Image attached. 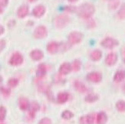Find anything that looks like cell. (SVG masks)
<instances>
[{"instance_id": "cell-16", "label": "cell", "mask_w": 125, "mask_h": 124, "mask_svg": "<svg viewBox=\"0 0 125 124\" xmlns=\"http://www.w3.org/2000/svg\"><path fill=\"white\" fill-rule=\"evenodd\" d=\"M39 108H40V106L38 105V103L36 102H33L31 103L30 107V109H31L29 112L30 116L31 117V118H34L36 112L38 111Z\"/></svg>"}, {"instance_id": "cell-32", "label": "cell", "mask_w": 125, "mask_h": 124, "mask_svg": "<svg viewBox=\"0 0 125 124\" xmlns=\"http://www.w3.org/2000/svg\"><path fill=\"white\" fill-rule=\"evenodd\" d=\"M8 3V0H0V4L1 6H6Z\"/></svg>"}, {"instance_id": "cell-10", "label": "cell", "mask_w": 125, "mask_h": 124, "mask_svg": "<svg viewBox=\"0 0 125 124\" xmlns=\"http://www.w3.org/2000/svg\"><path fill=\"white\" fill-rule=\"evenodd\" d=\"M45 12V8L42 5H39L36 6L33 9V15L36 17H40L42 16Z\"/></svg>"}, {"instance_id": "cell-21", "label": "cell", "mask_w": 125, "mask_h": 124, "mask_svg": "<svg viewBox=\"0 0 125 124\" xmlns=\"http://www.w3.org/2000/svg\"><path fill=\"white\" fill-rule=\"evenodd\" d=\"M69 95L66 92H60L57 96V100L60 103H64L67 101Z\"/></svg>"}, {"instance_id": "cell-24", "label": "cell", "mask_w": 125, "mask_h": 124, "mask_svg": "<svg viewBox=\"0 0 125 124\" xmlns=\"http://www.w3.org/2000/svg\"><path fill=\"white\" fill-rule=\"evenodd\" d=\"M98 99V96L96 94L92 93L88 95L85 98L87 102H93Z\"/></svg>"}, {"instance_id": "cell-30", "label": "cell", "mask_w": 125, "mask_h": 124, "mask_svg": "<svg viewBox=\"0 0 125 124\" xmlns=\"http://www.w3.org/2000/svg\"><path fill=\"white\" fill-rule=\"evenodd\" d=\"M1 92L5 96H8L10 95L11 91H10V89L8 88L2 87L1 88Z\"/></svg>"}, {"instance_id": "cell-13", "label": "cell", "mask_w": 125, "mask_h": 124, "mask_svg": "<svg viewBox=\"0 0 125 124\" xmlns=\"http://www.w3.org/2000/svg\"><path fill=\"white\" fill-rule=\"evenodd\" d=\"M19 106L21 109L25 111L30 108V104L29 100L26 98L21 97L19 99Z\"/></svg>"}, {"instance_id": "cell-22", "label": "cell", "mask_w": 125, "mask_h": 124, "mask_svg": "<svg viewBox=\"0 0 125 124\" xmlns=\"http://www.w3.org/2000/svg\"><path fill=\"white\" fill-rule=\"evenodd\" d=\"M102 57V53L99 50H95L92 52L91 56V59L94 61L99 60Z\"/></svg>"}, {"instance_id": "cell-2", "label": "cell", "mask_w": 125, "mask_h": 124, "mask_svg": "<svg viewBox=\"0 0 125 124\" xmlns=\"http://www.w3.org/2000/svg\"><path fill=\"white\" fill-rule=\"evenodd\" d=\"M69 20V18L67 16L61 15L55 18L54 23L58 28H62L68 24Z\"/></svg>"}, {"instance_id": "cell-27", "label": "cell", "mask_w": 125, "mask_h": 124, "mask_svg": "<svg viewBox=\"0 0 125 124\" xmlns=\"http://www.w3.org/2000/svg\"><path fill=\"white\" fill-rule=\"evenodd\" d=\"M8 85L12 87L16 86L18 84V80L16 78H11L8 82Z\"/></svg>"}, {"instance_id": "cell-28", "label": "cell", "mask_w": 125, "mask_h": 124, "mask_svg": "<svg viewBox=\"0 0 125 124\" xmlns=\"http://www.w3.org/2000/svg\"><path fill=\"white\" fill-rule=\"evenodd\" d=\"M118 16L121 19L125 18V4L123 5L118 12Z\"/></svg>"}, {"instance_id": "cell-15", "label": "cell", "mask_w": 125, "mask_h": 124, "mask_svg": "<svg viewBox=\"0 0 125 124\" xmlns=\"http://www.w3.org/2000/svg\"><path fill=\"white\" fill-rule=\"evenodd\" d=\"M29 12L28 7L26 5L21 6L17 11V15L20 18H23L26 16Z\"/></svg>"}, {"instance_id": "cell-35", "label": "cell", "mask_w": 125, "mask_h": 124, "mask_svg": "<svg viewBox=\"0 0 125 124\" xmlns=\"http://www.w3.org/2000/svg\"><path fill=\"white\" fill-rule=\"evenodd\" d=\"M5 44V43L4 42V41L3 40L1 41V51L2 50L3 48L4 47Z\"/></svg>"}, {"instance_id": "cell-33", "label": "cell", "mask_w": 125, "mask_h": 124, "mask_svg": "<svg viewBox=\"0 0 125 124\" xmlns=\"http://www.w3.org/2000/svg\"><path fill=\"white\" fill-rule=\"evenodd\" d=\"M122 56L123 59V60L124 61V62L125 63V47H124L122 50Z\"/></svg>"}, {"instance_id": "cell-37", "label": "cell", "mask_w": 125, "mask_h": 124, "mask_svg": "<svg viewBox=\"0 0 125 124\" xmlns=\"http://www.w3.org/2000/svg\"><path fill=\"white\" fill-rule=\"evenodd\" d=\"M76 1H77V0H69V1L72 2H75Z\"/></svg>"}, {"instance_id": "cell-29", "label": "cell", "mask_w": 125, "mask_h": 124, "mask_svg": "<svg viewBox=\"0 0 125 124\" xmlns=\"http://www.w3.org/2000/svg\"><path fill=\"white\" fill-rule=\"evenodd\" d=\"M6 115V109L4 106L1 107V111H0V119L1 121H3Z\"/></svg>"}, {"instance_id": "cell-8", "label": "cell", "mask_w": 125, "mask_h": 124, "mask_svg": "<svg viewBox=\"0 0 125 124\" xmlns=\"http://www.w3.org/2000/svg\"><path fill=\"white\" fill-rule=\"evenodd\" d=\"M94 117L92 115H87L82 116L80 120V124H93Z\"/></svg>"}, {"instance_id": "cell-7", "label": "cell", "mask_w": 125, "mask_h": 124, "mask_svg": "<svg viewBox=\"0 0 125 124\" xmlns=\"http://www.w3.org/2000/svg\"><path fill=\"white\" fill-rule=\"evenodd\" d=\"M88 79L94 83L99 82L102 79V75L98 72H91L87 76Z\"/></svg>"}, {"instance_id": "cell-34", "label": "cell", "mask_w": 125, "mask_h": 124, "mask_svg": "<svg viewBox=\"0 0 125 124\" xmlns=\"http://www.w3.org/2000/svg\"><path fill=\"white\" fill-rule=\"evenodd\" d=\"M119 2H116V1H114L112 4V5H111V7L112 8H115L117 7V5H116V4H118Z\"/></svg>"}, {"instance_id": "cell-11", "label": "cell", "mask_w": 125, "mask_h": 124, "mask_svg": "<svg viewBox=\"0 0 125 124\" xmlns=\"http://www.w3.org/2000/svg\"><path fill=\"white\" fill-rule=\"evenodd\" d=\"M30 56L34 61H39L43 58L44 54L42 51L39 50H35L31 53Z\"/></svg>"}, {"instance_id": "cell-9", "label": "cell", "mask_w": 125, "mask_h": 124, "mask_svg": "<svg viewBox=\"0 0 125 124\" xmlns=\"http://www.w3.org/2000/svg\"><path fill=\"white\" fill-rule=\"evenodd\" d=\"M117 55L115 53L108 54L105 58V63L108 66H113L115 64L117 61Z\"/></svg>"}, {"instance_id": "cell-18", "label": "cell", "mask_w": 125, "mask_h": 124, "mask_svg": "<svg viewBox=\"0 0 125 124\" xmlns=\"http://www.w3.org/2000/svg\"><path fill=\"white\" fill-rule=\"evenodd\" d=\"M125 78V71L120 70L116 72L114 76V81L119 83L122 81Z\"/></svg>"}, {"instance_id": "cell-4", "label": "cell", "mask_w": 125, "mask_h": 124, "mask_svg": "<svg viewBox=\"0 0 125 124\" xmlns=\"http://www.w3.org/2000/svg\"><path fill=\"white\" fill-rule=\"evenodd\" d=\"M83 38L82 34L79 32H73L68 36V41L72 44L79 43Z\"/></svg>"}, {"instance_id": "cell-19", "label": "cell", "mask_w": 125, "mask_h": 124, "mask_svg": "<svg viewBox=\"0 0 125 124\" xmlns=\"http://www.w3.org/2000/svg\"><path fill=\"white\" fill-rule=\"evenodd\" d=\"M58 49V44L56 42H51L47 45V51L51 53H56Z\"/></svg>"}, {"instance_id": "cell-6", "label": "cell", "mask_w": 125, "mask_h": 124, "mask_svg": "<svg viewBox=\"0 0 125 124\" xmlns=\"http://www.w3.org/2000/svg\"><path fill=\"white\" fill-rule=\"evenodd\" d=\"M47 31L43 26H40L35 29L33 33L34 36L37 38H43L47 36Z\"/></svg>"}, {"instance_id": "cell-25", "label": "cell", "mask_w": 125, "mask_h": 124, "mask_svg": "<svg viewBox=\"0 0 125 124\" xmlns=\"http://www.w3.org/2000/svg\"><path fill=\"white\" fill-rule=\"evenodd\" d=\"M81 62L78 60H75L74 61L73 63L72 67L73 71L77 72L80 70L81 67Z\"/></svg>"}, {"instance_id": "cell-36", "label": "cell", "mask_w": 125, "mask_h": 124, "mask_svg": "<svg viewBox=\"0 0 125 124\" xmlns=\"http://www.w3.org/2000/svg\"><path fill=\"white\" fill-rule=\"evenodd\" d=\"M3 30H4V29H3V27H2V26H1V34L3 33V31H4Z\"/></svg>"}, {"instance_id": "cell-39", "label": "cell", "mask_w": 125, "mask_h": 124, "mask_svg": "<svg viewBox=\"0 0 125 124\" xmlns=\"http://www.w3.org/2000/svg\"><path fill=\"white\" fill-rule=\"evenodd\" d=\"M1 124H5L3 122V121H1Z\"/></svg>"}, {"instance_id": "cell-20", "label": "cell", "mask_w": 125, "mask_h": 124, "mask_svg": "<svg viewBox=\"0 0 125 124\" xmlns=\"http://www.w3.org/2000/svg\"><path fill=\"white\" fill-rule=\"evenodd\" d=\"M74 87L76 90L81 93H84L86 92L87 90V87H86L85 84L79 81H77L75 82Z\"/></svg>"}, {"instance_id": "cell-40", "label": "cell", "mask_w": 125, "mask_h": 124, "mask_svg": "<svg viewBox=\"0 0 125 124\" xmlns=\"http://www.w3.org/2000/svg\"><path fill=\"white\" fill-rule=\"evenodd\" d=\"M29 1H34L35 0H29Z\"/></svg>"}, {"instance_id": "cell-5", "label": "cell", "mask_w": 125, "mask_h": 124, "mask_svg": "<svg viewBox=\"0 0 125 124\" xmlns=\"http://www.w3.org/2000/svg\"><path fill=\"white\" fill-rule=\"evenodd\" d=\"M118 44L117 41L112 38H106L101 43V45L107 49H112Z\"/></svg>"}, {"instance_id": "cell-14", "label": "cell", "mask_w": 125, "mask_h": 124, "mask_svg": "<svg viewBox=\"0 0 125 124\" xmlns=\"http://www.w3.org/2000/svg\"><path fill=\"white\" fill-rule=\"evenodd\" d=\"M107 121V116L106 114L104 112H100L97 116V124H105Z\"/></svg>"}, {"instance_id": "cell-23", "label": "cell", "mask_w": 125, "mask_h": 124, "mask_svg": "<svg viewBox=\"0 0 125 124\" xmlns=\"http://www.w3.org/2000/svg\"><path fill=\"white\" fill-rule=\"evenodd\" d=\"M116 109L121 112H125V101L119 100L116 103Z\"/></svg>"}, {"instance_id": "cell-26", "label": "cell", "mask_w": 125, "mask_h": 124, "mask_svg": "<svg viewBox=\"0 0 125 124\" xmlns=\"http://www.w3.org/2000/svg\"><path fill=\"white\" fill-rule=\"evenodd\" d=\"M62 118H63L65 120H70L74 115L73 114L69 111L66 110V111H64L63 113H62Z\"/></svg>"}, {"instance_id": "cell-12", "label": "cell", "mask_w": 125, "mask_h": 124, "mask_svg": "<svg viewBox=\"0 0 125 124\" xmlns=\"http://www.w3.org/2000/svg\"><path fill=\"white\" fill-rule=\"evenodd\" d=\"M72 67L68 63L62 64L59 68V73L61 75H66L71 71Z\"/></svg>"}, {"instance_id": "cell-31", "label": "cell", "mask_w": 125, "mask_h": 124, "mask_svg": "<svg viewBox=\"0 0 125 124\" xmlns=\"http://www.w3.org/2000/svg\"><path fill=\"white\" fill-rule=\"evenodd\" d=\"M38 124H52V122L50 119L44 118L40 121Z\"/></svg>"}, {"instance_id": "cell-3", "label": "cell", "mask_w": 125, "mask_h": 124, "mask_svg": "<svg viewBox=\"0 0 125 124\" xmlns=\"http://www.w3.org/2000/svg\"><path fill=\"white\" fill-rule=\"evenodd\" d=\"M23 61V58L21 54L19 53H15L11 56L9 62L11 65L17 66L21 64Z\"/></svg>"}, {"instance_id": "cell-1", "label": "cell", "mask_w": 125, "mask_h": 124, "mask_svg": "<svg viewBox=\"0 0 125 124\" xmlns=\"http://www.w3.org/2000/svg\"><path fill=\"white\" fill-rule=\"evenodd\" d=\"M95 12L94 7L91 4L86 3L81 5L78 10L79 15L82 18H88L91 17Z\"/></svg>"}, {"instance_id": "cell-17", "label": "cell", "mask_w": 125, "mask_h": 124, "mask_svg": "<svg viewBox=\"0 0 125 124\" xmlns=\"http://www.w3.org/2000/svg\"><path fill=\"white\" fill-rule=\"evenodd\" d=\"M47 68L45 65L41 64L39 65L37 71V76L39 78L43 77L46 74Z\"/></svg>"}, {"instance_id": "cell-38", "label": "cell", "mask_w": 125, "mask_h": 124, "mask_svg": "<svg viewBox=\"0 0 125 124\" xmlns=\"http://www.w3.org/2000/svg\"><path fill=\"white\" fill-rule=\"evenodd\" d=\"M123 90H124V91L125 92V85L124 86V87H123Z\"/></svg>"}]
</instances>
